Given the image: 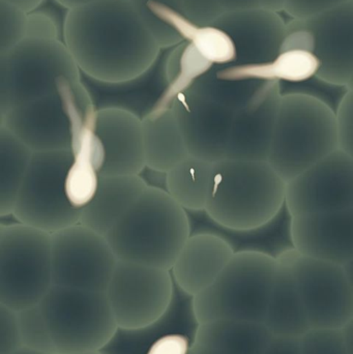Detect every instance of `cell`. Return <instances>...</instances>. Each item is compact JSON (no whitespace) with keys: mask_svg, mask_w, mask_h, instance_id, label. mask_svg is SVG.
I'll list each match as a JSON object with an SVG mask.
<instances>
[{"mask_svg":"<svg viewBox=\"0 0 353 354\" xmlns=\"http://www.w3.org/2000/svg\"><path fill=\"white\" fill-rule=\"evenodd\" d=\"M61 35L81 73L105 84L140 78L162 50L131 0H95L70 8Z\"/></svg>","mask_w":353,"mask_h":354,"instance_id":"obj_1","label":"cell"},{"mask_svg":"<svg viewBox=\"0 0 353 354\" xmlns=\"http://www.w3.org/2000/svg\"><path fill=\"white\" fill-rule=\"evenodd\" d=\"M286 187L267 160L224 159L213 164L204 212L224 228L256 230L285 205Z\"/></svg>","mask_w":353,"mask_h":354,"instance_id":"obj_2","label":"cell"},{"mask_svg":"<svg viewBox=\"0 0 353 354\" xmlns=\"http://www.w3.org/2000/svg\"><path fill=\"white\" fill-rule=\"evenodd\" d=\"M190 236L187 210L166 189L153 185L106 235L118 260L168 270Z\"/></svg>","mask_w":353,"mask_h":354,"instance_id":"obj_3","label":"cell"},{"mask_svg":"<svg viewBox=\"0 0 353 354\" xmlns=\"http://www.w3.org/2000/svg\"><path fill=\"white\" fill-rule=\"evenodd\" d=\"M337 149L336 111L308 93L282 95L267 162L286 183Z\"/></svg>","mask_w":353,"mask_h":354,"instance_id":"obj_4","label":"cell"},{"mask_svg":"<svg viewBox=\"0 0 353 354\" xmlns=\"http://www.w3.org/2000/svg\"><path fill=\"white\" fill-rule=\"evenodd\" d=\"M278 270L277 257L260 251L236 252L218 278L193 297L199 324L240 320L265 324Z\"/></svg>","mask_w":353,"mask_h":354,"instance_id":"obj_5","label":"cell"},{"mask_svg":"<svg viewBox=\"0 0 353 354\" xmlns=\"http://www.w3.org/2000/svg\"><path fill=\"white\" fill-rule=\"evenodd\" d=\"M95 113L82 79H68L53 93L1 114L0 126L33 153L70 151L75 136L95 122Z\"/></svg>","mask_w":353,"mask_h":354,"instance_id":"obj_6","label":"cell"},{"mask_svg":"<svg viewBox=\"0 0 353 354\" xmlns=\"http://www.w3.org/2000/svg\"><path fill=\"white\" fill-rule=\"evenodd\" d=\"M82 73L62 39L30 37L0 51V115L49 95Z\"/></svg>","mask_w":353,"mask_h":354,"instance_id":"obj_7","label":"cell"},{"mask_svg":"<svg viewBox=\"0 0 353 354\" xmlns=\"http://www.w3.org/2000/svg\"><path fill=\"white\" fill-rule=\"evenodd\" d=\"M51 234L22 223L0 227V305H39L53 286Z\"/></svg>","mask_w":353,"mask_h":354,"instance_id":"obj_8","label":"cell"},{"mask_svg":"<svg viewBox=\"0 0 353 354\" xmlns=\"http://www.w3.org/2000/svg\"><path fill=\"white\" fill-rule=\"evenodd\" d=\"M39 306L56 354L102 351L120 330L106 292L53 285Z\"/></svg>","mask_w":353,"mask_h":354,"instance_id":"obj_9","label":"cell"},{"mask_svg":"<svg viewBox=\"0 0 353 354\" xmlns=\"http://www.w3.org/2000/svg\"><path fill=\"white\" fill-rule=\"evenodd\" d=\"M72 163V151L33 153L12 216L19 223L50 234L79 224L81 209L72 205L66 192Z\"/></svg>","mask_w":353,"mask_h":354,"instance_id":"obj_10","label":"cell"},{"mask_svg":"<svg viewBox=\"0 0 353 354\" xmlns=\"http://www.w3.org/2000/svg\"><path fill=\"white\" fill-rule=\"evenodd\" d=\"M278 261L289 272L312 330H342L353 318V290L343 266L284 250Z\"/></svg>","mask_w":353,"mask_h":354,"instance_id":"obj_11","label":"cell"},{"mask_svg":"<svg viewBox=\"0 0 353 354\" xmlns=\"http://www.w3.org/2000/svg\"><path fill=\"white\" fill-rule=\"evenodd\" d=\"M171 270L118 260L106 295L124 330H144L157 324L173 297Z\"/></svg>","mask_w":353,"mask_h":354,"instance_id":"obj_12","label":"cell"},{"mask_svg":"<svg viewBox=\"0 0 353 354\" xmlns=\"http://www.w3.org/2000/svg\"><path fill=\"white\" fill-rule=\"evenodd\" d=\"M53 283L106 292L118 258L105 235L76 224L52 233Z\"/></svg>","mask_w":353,"mask_h":354,"instance_id":"obj_13","label":"cell"},{"mask_svg":"<svg viewBox=\"0 0 353 354\" xmlns=\"http://www.w3.org/2000/svg\"><path fill=\"white\" fill-rule=\"evenodd\" d=\"M285 206L290 216L353 208V159L337 149L288 181Z\"/></svg>","mask_w":353,"mask_h":354,"instance_id":"obj_14","label":"cell"},{"mask_svg":"<svg viewBox=\"0 0 353 354\" xmlns=\"http://www.w3.org/2000/svg\"><path fill=\"white\" fill-rule=\"evenodd\" d=\"M171 108L189 155L211 163L226 159L236 111L193 87L176 95Z\"/></svg>","mask_w":353,"mask_h":354,"instance_id":"obj_15","label":"cell"},{"mask_svg":"<svg viewBox=\"0 0 353 354\" xmlns=\"http://www.w3.org/2000/svg\"><path fill=\"white\" fill-rule=\"evenodd\" d=\"M310 29L313 53L321 62L316 78L347 87L353 75V0L307 19H296Z\"/></svg>","mask_w":353,"mask_h":354,"instance_id":"obj_16","label":"cell"},{"mask_svg":"<svg viewBox=\"0 0 353 354\" xmlns=\"http://www.w3.org/2000/svg\"><path fill=\"white\" fill-rule=\"evenodd\" d=\"M95 129L105 147L101 176L142 174L146 168L142 118L124 108H102L95 113Z\"/></svg>","mask_w":353,"mask_h":354,"instance_id":"obj_17","label":"cell"},{"mask_svg":"<svg viewBox=\"0 0 353 354\" xmlns=\"http://www.w3.org/2000/svg\"><path fill=\"white\" fill-rule=\"evenodd\" d=\"M290 237L300 253L345 266L353 259V208L292 216Z\"/></svg>","mask_w":353,"mask_h":354,"instance_id":"obj_18","label":"cell"},{"mask_svg":"<svg viewBox=\"0 0 353 354\" xmlns=\"http://www.w3.org/2000/svg\"><path fill=\"white\" fill-rule=\"evenodd\" d=\"M213 25L227 31L236 43L238 59L232 64L273 62L281 52L287 29L279 12L261 8L226 12Z\"/></svg>","mask_w":353,"mask_h":354,"instance_id":"obj_19","label":"cell"},{"mask_svg":"<svg viewBox=\"0 0 353 354\" xmlns=\"http://www.w3.org/2000/svg\"><path fill=\"white\" fill-rule=\"evenodd\" d=\"M278 81H265L249 105L236 111L226 159L267 160L282 99Z\"/></svg>","mask_w":353,"mask_h":354,"instance_id":"obj_20","label":"cell"},{"mask_svg":"<svg viewBox=\"0 0 353 354\" xmlns=\"http://www.w3.org/2000/svg\"><path fill=\"white\" fill-rule=\"evenodd\" d=\"M234 254L231 245L220 235H191L172 266L174 282L187 295L196 297L218 278Z\"/></svg>","mask_w":353,"mask_h":354,"instance_id":"obj_21","label":"cell"},{"mask_svg":"<svg viewBox=\"0 0 353 354\" xmlns=\"http://www.w3.org/2000/svg\"><path fill=\"white\" fill-rule=\"evenodd\" d=\"M274 336L265 324L240 320L199 324L192 354H263Z\"/></svg>","mask_w":353,"mask_h":354,"instance_id":"obj_22","label":"cell"},{"mask_svg":"<svg viewBox=\"0 0 353 354\" xmlns=\"http://www.w3.org/2000/svg\"><path fill=\"white\" fill-rule=\"evenodd\" d=\"M147 187L140 176H101L95 197L81 209L80 224L106 236Z\"/></svg>","mask_w":353,"mask_h":354,"instance_id":"obj_23","label":"cell"},{"mask_svg":"<svg viewBox=\"0 0 353 354\" xmlns=\"http://www.w3.org/2000/svg\"><path fill=\"white\" fill-rule=\"evenodd\" d=\"M143 145L146 168L167 174L189 155L171 106L155 104L142 118Z\"/></svg>","mask_w":353,"mask_h":354,"instance_id":"obj_24","label":"cell"},{"mask_svg":"<svg viewBox=\"0 0 353 354\" xmlns=\"http://www.w3.org/2000/svg\"><path fill=\"white\" fill-rule=\"evenodd\" d=\"M321 62L313 52L287 50L271 62L213 66L218 76L230 80L285 81L300 83L316 77Z\"/></svg>","mask_w":353,"mask_h":354,"instance_id":"obj_25","label":"cell"},{"mask_svg":"<svg viewBox=\"0 0 353 354\" xmlns=\"http://www.w3.org/2000/svg\"><path fill=\"white\" fill-rule=\"evenodd\" d=\"M265 324L282 338L300 339L312 330L294 280L279 261Z\"/></svg>","mask_w":353,"mask_h":354,"instance_id":"obj_26","label":"cell"},{"mask_svg":"<svg viewBox=\"0 0 353 354\" xmlns=\"http://www.w3.org/2000/svg\"><path fill=\"white\" fill-rule=\"evenodd\" d=\"M161 49L190 41L199 25L184 15L180 0H131Z\"/></svg>","mask_w":353,"mask_h":354,"instance_id":"obj_27","label":"cell"},{"mask_svg":"<svg viewBox=\"0 0 353 354\" xmlns=\"http://www.w3.org/2000/svg\"><path fill=\"white\" fill-rule=\"evenodd\" d=\"M213 164L187 156L165 174L166 191L186 210L204 212Z\"/></svg>","mask_w":353,"mask_h":354,"instance_id":"obj_28","label":"cell"},{"mask_svg":"<svg viewBox=\"0 0 353 354\" xmlns=\"http://www.w3.org/2000/svg\"><path fill=\"white\" fill-rule=\"evenodd\" d=\"M33 153L10 130L0 126V216L12 214Z\"/></svg>","mask_w":353,"mask_h":354,"instance_id":"obj_29","label":"cell"},{"mask_svg":"<svg viewBox=\"0 0 353 354\" xmlns=\"http://www.w3.org/2000/svg\"><path fill=\"white\" fill-rule=\"evenodd\" d=\"M213 66L191 41H184L174 47L166 60L167 87L158 101V105L171 106L176 95L191 88Z\"/></svg>","mask_w":353,"mask_h":354,"instance_id":"obj_30","label":"cell"},{"mask_svg":"<svg viewBox=\"0 0 353 354\" xmlns=\"http://www.w3.org/2000/svg\"><path fill=\"white\" fill-rule=\"evenodd\" d=\"M265 81L230 80L218 76L213 68L195 82L193 88L229 109L238 111L254 99Z\"/></svg>","mask_w":353,"mask_h":354,"instance_id":"obj_31","label":"cell"},{"mask_svg":"<svg viewBox=\"0 0 353 354\" xmlns=\"http://www.w3.org/2000/svg\"><path fill=\"white\" fill-rule=\"evenodd\" d=\"M101 174L88 158L73 155V163L66 178V192L73 206L82 209L95 197Z\"/></svg>","mask_w":353,"mask_h":354,"instance_id":"obj_32","label":"cell"},{"mask_svg":"<svg viewBox=\"0 0 353 354\" xmlns=\"http://www.w3.org/2000/svg\"><path fill=\"white\" fill-rule=\"evenodd\" d=\"M188 41H191L213 66H228L238 59V50L231 35L216 25L197 27Z\"/></svg>","mask_w":353,"mask_h":354,"instance_id":"obj_33","label":"cell"},{"mask_svg":"<svg viewBox=\"0 0 353 354\" xmlns=\"http://www.w3.org/2000/svg\"><path fill=\"white\" fill-rule=\"evenodd\" d=\"M23 347L56 354L49 328L39 306L17 312Z\"/></svg>","mask_w":353,"mask_h":354,"instance_id":"obj_34","label":"cell"},{"mask_svg":"<svg viewBox=\"0 0 353 354\" xmlns=\"http://www.w3.org/2000/svg\"><path fill=\"white\" fill-rule=\"evenodd\" d=\"M28 14L0 1V51L17 45L26 37Z\"/></svg>","mask_w":353,"mask_h":354,"instance_id":"obj_35","label":"cell"},{"mask_svg":"<svg viewBox=\"0 0 353 354\" xmlns=\"http://www.w3.org/2000/svg\"><path fill=\"white\" fill-rule=\"evenodd\" d=\"M300 345V354H347L342 330H312Z\"/></svg>","mask_w":353,"mask_h":354,"instance_id":"obj_36","label":"cell"},{"mask_svg":"<svg viewBox=\"0 0 353 354\" xmlns=\"http://www.w3.org/2000/svg\"><path fill=\"white\" fill-rule=\"evenodd\" d=\"M339 149L353 159V91L347 89L337 111Z\"/></svg>","mask_w":353,"mask_h":354,"instance_id":"obj_37","label":"cell"},{"mask_svg":"<svg viewBox=\"0 0 353 354\" xmlns=\"http://www.w3.org/2000/svg\"><path fill=\"white\" fill-rule=\"evenodd\" d=\"M0 354L22 348L18 314L3 305H0Z\"/></svg>","mask_w":353,"mask_h":354,"instance_id":"obj_38","label":"cell"},{"mask_svg":"<svg viewBox=\"0 0 353 354\" xmlns=\"http://www.w3.org/2000/svg\"><path fill=\"white\" fill-rule=\"evenodd\" d=\"M350 0H285L283 12L292 19H307Z\"/></svg>","mask_w":353,"mask_h":354,"instance_id":"obj_39","label":"cell"},{"mask_svg":"<svg viewBox=\"0 0 353 354\" xmlns=\"http://www.w3.org/2000/svg\"><path fill=\"white\" fill-rule=\"evenodd\" d=\"M30 37L60 39L59 27L55 19L51 15L39 12V10L29 12L28 19H27L26 37Z\"/></svg>","mask_w":353,"mask_h":354,"instance_id":"obj_40","label":"cell"},{"mask_svg":"<svg viewBox=\"0 0 353 354\" xmlns=\"http://www.w3.org/2000/svg\"><path fill=\"white\" fill-rule=\"evenodd\" d=\"M190 342L187 337L171 334L155 341L146 354H190Z\"/></svg>","mask_w":353,"mask_h":354,"instance_id":"obj_41","label":"cell"},{"mask_svg":"<svg viewBox=\"0 0 353 354\" xmlns=\"http://www.w3.org/2000/svg\"><path fill=\"white\" fill-rule=\"evenodd\" d=\"M263 354H300V343L292 339H274Z\"/></svg>","mask_w":353,"mask_h":354,"instance_id":"obj_42","label":"cell"},{"mask_svg":"<svg viewBox=\"0 0 353 354\" xmlns=\"http://www.w3.org/2000/svg\"><path fill=\"white\" fill-rule=\"evenodd\" d=\"M6 2L25 12H32L37 10L45 0H0Z\"/></svg>","mask_w":353,"mask_h":354,"instance_id":"obj_43","label":"cell"},{"mask_svg":"<svg viewBox=\"0 0 353 354\" xmlns=\"http://www.w3.org/2000/svg\"><path fill=\"white\" fill-rule=\"evenodd\" d=\"M342 334L347 354H353V318L342 328Z\"/></svg>","mask_w":353,"mask_h":354,"instance_id":"obj_44","label":"cell"},{"mask_svg":"<svg viewBox=\"0 0 353 354\" xmlns=\"http://www.w3.org/2000/svg\"><path fill=\"white\" fill-rule=\"evenodd\" d=\"M55 1L68 10L77 8V6H83V4L89 3V2L95 1V0H55Z\"/></svg>","mask_w":353,"mask_h":354,"instance_id":"obj_45","label":"cell"},{"mask_svg":"<svg viewBox=\"0 0 353 354\" xmlns=\"http://www.w3.org/2000/svg\"><path fill=\"white\" fill-rule=\"evenodd\" d=\"M6 354H53L47 353H41V351H32V349L26 348V347H22V348L18 349V351H12L10 353Z\"/></svg>","mask_w":353,"mask_h":354,"instance_id":"obj_46","label":"cell"},{"mask_svg":"<svg viewBox=\"0 0 353 354\" xmlns=\"http://www.w3.org/2000/svg\"><path fill=\"white\" fill-rule=\"evenodd\" d=\"M66 354H103L101 351H77V353H70Z\"/></svg>","mask_w":353,"mask_h":354,"instance_id":"obj_47","label":"cell"},{"mask_svg":"<svg viewBox=\"0 0 353 354\" xmlns=\"http://www.w3.org/2000/svg\"><path fill=\"white\" fill-rule=\"evenodd\" d=\"M346 89H350V91H353V75L352 79H350V83H348L347 87Z\"/></svg>","mask_w":353,"mask_h":354,"instance_id":"obj_48","label":"cell"},{"mask_svg":"<svg viewBox=\"0 0 353 354\" xmlns=\"http://www.w3.org/2000/svg\"><path fill=\"white\" fill-rule=\"evenodd\" d=\"M190 354H192V353H191V351H190Z\"/></svg>","mask_w":353,"mask_h":354,"instance_id":"obj_49","label":"cell"}]
</instances>
